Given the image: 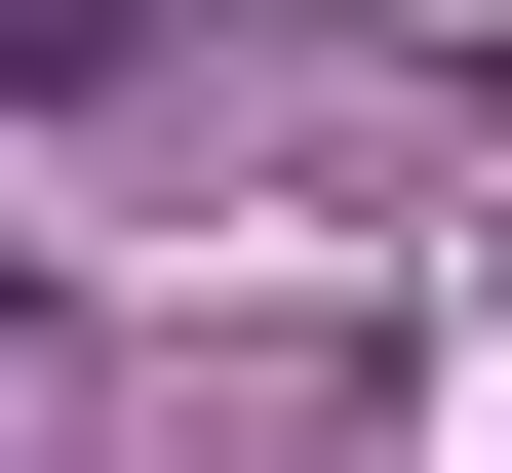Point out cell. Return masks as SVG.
<instances>
[{
    "label": "cell",
    "mask_w": 512,
    "mask_h": 473,
    "mask_svg": "<svg viewBox=\"0 0 512 473\" xmlns=\"http://www.w3.org/2000/svg\"><path fill=\"white\" fill-rule=\"evenodd\" d=\"M79 40H119V0H0V79H79Z\"/></svg>",
    "instance_id": "cell-1"
}]
</instances>
